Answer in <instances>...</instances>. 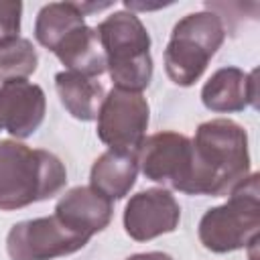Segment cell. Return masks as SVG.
Returning a JSON list of instances; mask_svg holds the SVG:
<instances>
[{
	"label": "cell",
	"instance_id": "6da1fadb",
	"mask_svg": "<svg viewBox=\"0 0 260 260\" xmlns=\"http://www.w3.org/2000/svg\"><path fill=\"white\" fill-rule=\"evenodd\" d=\"M191 146L193 165L187 195H230L250 175L248 134L244 126L230 118L199 124Z\"/></svg>",
	"mask_w": 260,
	"mask_h": 260
},
{
	"label": "cell",
	"instance_id": "7a4b0ae2",
	"mask_svg": "<svg viewBox=\"0 0 260 260\" xmlns=\"http://www.w3.org/2000/svg\"><path fill=\"white\" fill-rule=\"evenodd\" d=\"M67 185L61 158L14 138L0 140V211H14L55 197Z\"/></svg>",
	"mask_w": 260,
	"mask_h": 260
},
{
	"label": "cell",
	"instance_id": "3957f363",
	"mask_svg": "<svg viewBox=\"0 0 260 260\" xmlns=\"http://www.w3.org/2000/svg\"><path fill=\"white\" fill-rule=\"evenodd\" d=\"M95 32L114 87L142 93L152 79L150 35L142 20L134 12L118 10L104 18Z\"/></svg>",
	"mask_w": 260,
	"mask_h": 260
},
{
	"label": "cell",
	"instance_id": "277c9868",
	"mask_svg": "<svg viewBox=\"0 0 260 260\" xmlns=\"http://www.w3.org/2000/svg\"><path fill=\"white\" fill-rule=\"evenodd\" d=\"M260 230V191L258 173H250L230 191L223 205L211 207L199 219V242L205 250L225 254L258 242Z\"/></svg>",
	"mask_w": 260,
	"mask_h": 260
},
{
	"label": "cell",
	"instance_id": "5b68a950",
	"mask_svg": "<svg viewBox=\"0 0 260 260\" xmlns=\"http://www.w3.org/2000/svg\"><path fill=\"white\" fill-rule=\"evenodd\" d=\"M223 41L225 26L219 14L201 10L183 16L173 26L165 49V71L169 79L181 87L193 85Z\"/></svg>",
	"mask_w": 260,
	"mask_h": 260
},
{
	"label": "cell",
	"instance_id": "8992f818",
	"mask_svg": "<svg viewBox=\"0 0 260 260\" xmlns=\"http://www.w3.org/2000/svg\"><path fill=\"white\" fill-rule=\"evenodd\" d=\"M150 108L142 93L112 87L98 112V138L112 150L136 152L146 138Z\"/></svg>",
	"mask_w": 260,
	"mask_h": 260
},
{
	"label": "cell",
	"instance_id": "52a82bcc",
	"mask_svg": "<svg viewBox=\"0 0 260 260\" xmlns=\"http://www.w3.org/2000/svg\"><path fill=\"white\" fill-rule=\"evenodd\" d=\"M89 238L73 232L55 215L18 221L6 236L10 260H53L85 248Z\"/></svg>",
	"mask_w": 260,
	"mask_h": 260
},
{
	"label": "cell",
	"instance_id": "ba28073f",
	"mask_svg": "<svg viewBox=\"0 0 260 260\" xmlns=\"http://www.w3.org/2000/svg\"><path fill=\"white\" fill-rule=\"evenodd\" d=\"M136 158L138 171H142L148 181L187 193L193 165L191 138L173 130L150 134L136 150Z\"/></svg>",
	"mask_w": 260,
	"mask_h": 260
},
{
	"label": "cell",
	"instance_id": "9c48e42d",
	"mask_svg": "<svg viewBox=\"0 0 260 260\" xmlns=\"http://www.w3.org/2000/svg\"><path fill=\"white\" fill-rule=\"evenodd\" d=\"M124 232L136 242H148L179 228L181 205L165 187H150L132 195L124 207Z\"/></svg>",
	"mask_w": 260,
	"mask_h": 260
},
{
	"label": "cell",
	"instance_id": "30bf717a",
	"mask_svg": "<svg viewBox=\"0 0 260 260\" xmlns=\"http://www.w3.org/2000/svg\"><path fill=\"white\" fill-rule=\"evenodd\" d=\"M47 112V98L41 85L28 79H6L0 85V130L14 140L32 136Z\"/></svg>",
	"mask_w": 260,
	"mask_h": 260
},
{
	"label": "cell",
	"instance_id": "8fae6325",
	"mask_svg": "<svg viewBox=\"0 0 260 260\" xmlns=\"http://www.w3.org/2000/svg\"><path fill=\"white\" fill-rule=\"evenodd\" d=\"M112 201L100 195L91 187H73L69 189L55 205V217L61 219L73 232L93 238L98 232L106 230L112 221Z\"/></svg>",
	"mask_w": 260,
	"mask_h": 260
},
{
	"label": "cell",
	"instance_id": "7c38bea8",
	"mask_svg": "<svg viewBox=\"0 0 260 260\" xmlns=\"http://www.w3.org/2000/svg\"><path fill=\"white\" fill-rule=\"evenodd\" d=\"M256 71H242L238 67L217 69L201 87V102L209 112L232 114L248 106L256 108Z\"/></svg>",
	"mask_w": 260,
	"mask_h": 260
},
{
	"label": "cell",
	"instance_id": "4fadbf2b",
	"mask_svg": "<svg viewBox=\"0 0 260 260\" xmlns=\"http://www.w3.org/2000/svg\"><path fill=\"white\" fill-rule=\"evenodd\" d=\"M136 177H138L136 152L108 148L91 165L89 187L95 189L106 199L118 201L130 193V189L136 183Z\"/></svg>",
	"mask_w": 260,
	"mask_h": 260
},
{
	"label": "cell",
	"instance_id": "5bb4252c",
	"mask_svg": "<svg viewBox=\"0 0 260 260\" xmlns=\"http://www.w3.org/2000/svg\"><path fill=\"white\" fill-rule=\"evenodd\" d=\"M53 53L67 67V71H75L95 79L106 71V55L93 26L81 24L73 28L61 39Z\"/></svg>",
	"mask_w": 260,
	"mask_h": 260
},
{
	"label": "cell",
	"instance_id": "9a60e30c",
	"mask_svg": "<svg viewBox=\"0 0 260 260\" xmlns=\"http://www.w3.org/2000/svg\"><path fill=\"white\" fill-rule=\"evenodd\" d=\"M55 87L63 108L75 120L91 122L98 118L106 89L95 77H85L75 71H59L55 75Z\"/></svg>",
	"mask_w": 260,
	"mask_h": 260
},
{
	"label": "cell",
	"instance_id": "2e32d148",
	"mask_svg": "<svg viewBox=\"0 0 260 260\" xmlns=\"http://www.w3.org/2000/svg\"><path fill=\"white\" fill-rule=\"evenodd\" d=\"M85 24V12L81 2H49L35 20V39L49 51H53L65 35Z\"/></svg>",
	"mask_w": 260,
	"mask_h": 260
},
{
	"label": "cell",
	"instance_id": "e0dca14e",
	"mask_svg": "<svg viewBox=\"0 0 260 260\" xmlns=\"http://www.w3.org/2000/svg\"><path fill=\"white\" fill-rule=\"evenodd\" d=\"M39 53L28 39H14L0 45V79H26L37 71Z\"/></svg>",
	"mask_w": 260,
	"mask_h": 260
},
{
	"label": "cell",
	"instance_id": "ac0fdd59",
	"mask_svg": "<svg viewBox=\"0 0 260 260\" xmlns=\"http://www.w3.org/2000/svg\"><path fill=\"white\" fill-rule=\"evenodd\" d=\"M20 16H22V2L0 0V45H6L18 39Z\"/></svg>",
	"mask_w": 260,
	"mask_h": 260
},
{
	"label": "cell",
	"instance_id": "d6986e66",
	"mask_svg": "<svg viewBox=\"0 0 260 260\" xmlns=\"http://www.w3.org/2000/svg\"><path fill=\"white\" fill-rule=\"evenodd\" d=\"M126 260H173V256L165 254V252H140V254H132Z\"/></svg>",
	"mask_w": 260,
	"mask_h": 260
}]
</instances>
